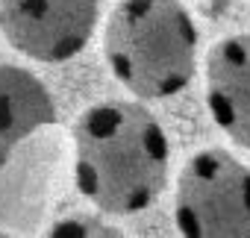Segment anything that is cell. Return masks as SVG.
Instances as JSON below:
<instances>
[{"instance_id":"obj_1","label":"cell","mask_w":250,"mask_h":238,"mask_svg":"<svg viewBox=\"0 0 250 238\" xmlns=\"http://www.w3.org/2000/svg\"><path fill=\"white\" fill-rule=\"evenodd\" d=\"M77 188L100 212L136 215L168 179V139L159 121L136 103H100L74 127Z\"/></svg>"},{"instance_id":"obj_2","label":"cell","mask_w":250,"mask_h":238,"mask_svg":"<svg viewBox=\"0 0 250 238\" xmlns=\"http://www.w3.org/2000/svg\"><path fill=\"white\" fill-rule=\"evenodd\" d=\"M103 53L133 94L159 100L191 82L197 30L180 0H121L106 24Z\"/></svg>"},{"instance_id":"obj_3","label":"cell","mask_w":250,"mask_h":238,"mask_svg":"<svg viewBox=\"0 0 250 238\" xmlns=\"http://www.w3.org/2000/svg\"><path fill=\"white\" fill-rule=\"evenodd\" d=\"M177 229L188 238H250V171L224 150L191 156L177 179Z\"/></svg>"},{"instance_id":"obj_4","label":"cell","mask_w":250,"mask_h":238,"mask_svg":"<svg viewBox=\"0 0 250 238\" xmlns=\"http://www.w3.org/2000/svg\"><path fill=\"white\" fill-rule=\"evenodd\" d=\"M97 24V0H0V30L30 59L65 62L77 56Z\"/></svg>"},{"instance_id":"obj_5","label":"cell","mask_w":250,"mask_h":238,"mask_svg":"<svg viewBox=\"0 0 250 238\" xmlns=\"http://www.w3.org/2000/svg\"><path fill=\"white\" fill-rule=\"evenodd\" d=\"M206 100L215 124L250 147V36L218 41L206 59Z\"/></svg>"},{"instance_id":"obj_6","label":"cell","mask_w":250,"mask_h":238,"mask_svg":"<svg viewBox=\"0 0 250 238\" xmlns=\"http://www.w3.org/2000/svg\"><path fill=\"white\" fill-rule=\"evenodd\" d=\"M56 106L39 77L24 68L0 65V168L18 141L53 124Z\"/></svg>"},{"instance_id":"obj_7","label":"cell","mask_w":250,"mask_h":238,"mask_svg":"<svg viewBox=\"0 0 250 238\" xmlns=\"http://www.w3.org/2000/svg\"><path fill=\"white\" fill-rule=\"evenodd\" d=\"M50 235H115V232H112V229H106V226H103V223H97V220L68 218V220L53 223Z\"/></svg>"}]
</instances>
